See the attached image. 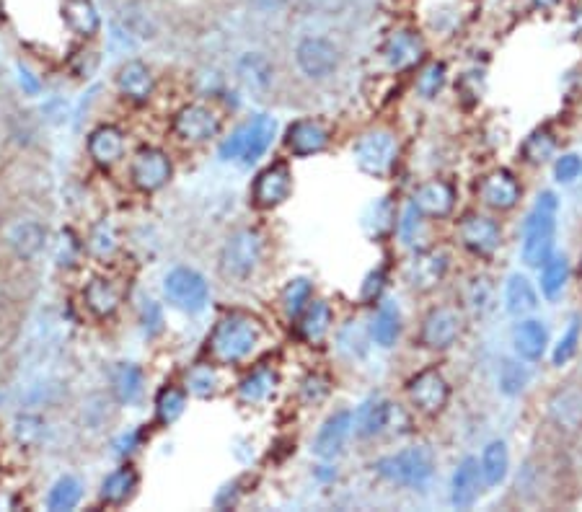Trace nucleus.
Listing matches in <instances>:
<instances>
[{"mask_svg": "<svg viewBox=\"0 0 582 512\" xmlns=\"http://www.w3.org/2000/svg\"><path fill=\"white\" fill-rule=\"evenodd\" d=\"M262 334V324L254 316H249V313H228L210 331L207 350H210L213 363L236 365L257 350V344L262 342Z\"/></svg>", "mask_w": 582, "mask_h": 512, "instance_id": "f257e3e1", "label": "nucleus"}, {"mask_svg": "<svg viewBox=\"0 0 582 512\" xmlns=\"http://www.w3.org/2000/svg\"><path fill=\"white\" fill-rule=\"evenodd\" d=\"M557 215L559 200L554 192H541L528 210L523 220V244H520V256L528 267L539 269L554 251V238H557Z\"/></svg>", "mask_w": 582, "mask_h": 512, "instance_id": "f03ea898", "label": "nucleus"}, {"mask_svg": "<svg viewBox=\"0 0 582 512\" xmlns=\"http://www.w3.org/2000/svg\"><path fill=\"white\" fill-rule=\"evenodd\" d=\"M264 256V238L254 228H238L220 249V275L244 282L259 269Z\"/></svg>", "mask_w": 582, "mask_h": 512, "instance_id": "7ed1b4c3", "label": "nucleus"}, {"mask_svg": "<svg viewBox=\"0 0 582 512\" xmlns=\"http://www.w3.org/2000/svg\"><path fill=\"white\" fill-rule=\"evenodd\" d=\"M373 471L399 487H425L435 471V458L425 445L404 448L373 463Z\"/></svg>", "mask_w": 582, "mask_h": 512, "instance_id": "20e7f679", "label": "nucleus"}, {"mask_svg": "<svg viewBox=\"0 0 582 512\" xmlns=\"http://www.w3.org/2000/svg\"><path fill=\"white\" fill-rule=\"evenodd\" d=\"M277 122L267 114H259V117H251L249 122L238 125L231 132V138L223 140L220 145V156L226 161H244L254 163L270 150L272 140H275Z\"/></svg>", "mask_w": 582, "mask_h": 512, "instance_id": "39448f33", "label": "nucleus"}, {"mask_svg": "<svg viewBox=\"0 0 582 512\" xmlns=\"http://www.w3.org/2000/svg\"><path fill=\"white\" fill-rule=\"evenodd\" d=\"M352 156L363 174L381 179L394 169L396 158H399V143L391 130H370L360 135L352 148Z\"/></svg>", "mask_w": 582, "mask_h": 512, "instance_id": "423d86ee", "label": "nucleus"}, {"mask_svg": "<svg viewBox=\"0 0 582 512\" xmlns=\"http://www.w3.org/2000/svg\"><path fill=\"white\" fill-rule=\"evenodd\" d=\"M163 295L179 311L197 313L207 306L210 288H207L205 277L200 272H194L189 267H176L163 280Z\"/></svg>", "mask_w": 582, "mask_h": 512, "instance_id": "0eeeda50", "label": "nucleus"}, {"mask_svg": "<svg viewBox=\"0 0 582 512\" xmlns=\"http://www.w3.org/2000/svg\"><path fill=\"white\" fill-rule=\"evenodd\" d=\"M295 63L308 81H326L339 70V47L326 37H306L295 47Z\"/></svg>", "mask_w": 582, "mask_h": 512, "instance_id": "6e6552de", "label": "nucleus"}, {"mask_svg": "<svg viewBox=\"0 0 582 512\" xmlns=\"http://www.w3.org/2000/svg\"><path fill=\"white\" fill-rule=\"evenodd\" d=\"M464 331V313L458 306H435L422 319L420 344L425 350L440 352L456 344Z\"/></svg>", "mask_w": 582, "mask_h": 512, "instance_id": "1a4fd4ad", "label": "nucleus"}, {"mask_svg": "<svg viewBox=\"0 0 582 512\" xmlns=\"http://www.w3.org/2000/svg\"><path fill=\"white\" fill-rule=\"evenodd\" d=\"M407 394L417 412L435 417L451 401V386H448L445 375L438 368H427L414 375V378H409Z\"/></svg>", "mask_w": 582, "mask_h": 512, "instance_id": "9d476101", "label": "nucleus"}, {"mask_svg": "<svg viewBox=\"0 0 582 512\" xmlns=\"http://www.w3.org/2000/svg\"><path fill=\"white\" fill-rule=\"evenodd\" d=\"M171 174H174V166H171L169 153L161 148H153V145L140 148L130 163L132 184L145 194L158 192V189L166 187Z\"/></svg>", "mask_w": 582, "mask_h": 512, "instance_id": "9b49d317", "label": "nucleus"}, {"mask_svg": "<svg viewBox=\"0 0 582 512\" xmlns=\"http://www.w3.org/2000/svg\"><path fill=\"white\" fill-rule=\"evenodd\" d=\"M546 417L564 435L582 432V386L564 383V386L554 388L546 401Z\"/></svg>", "mask_w": 582, "mask_h": 512, "instance_id": "f8f14e48", "label": "nucleus"}, {"mask_svg": "<svg viewBox=\"0 0 582 512\" xmlns=\"http://www.w3.org/2000/svg\"><path fill=\"white\" fill-rule=\"evenodd\" d=\"M293 194V171L288 163H272L254 179L251 200L259 210H275Z\"/></svg>", "mask_w": 582, "mask_h": 512, "instance_id": "ddd939ff", "label": "nucleus"}, {"mask_svg": "<svg viewBox=\"0 0 582 512\" xmlns=\"http://www.w3.org/2000/svg\"><path fill=\"white\" fill-rule=\"evenodd\" d=\"M3 244L16 259L29 262L47 244V228L37 218H13L3 225Z\"/></svg>", "mask_w": 582, "mask_h": 512, "instance_id": "4468645a", "label": "nucleus"}, {"mask_svg": "<svg viewBox=\"0 0 582 512\" xmlns=\"http://www.w3.org/2000/svg\"><path fill=\"white\" fill-rule=\"evenodd\" d=\"M458 241L476 256H492L502 244V228L489 215L471 213L458 223Z\"/></svg>", "mask_w": 582, "mask_h": 512, "instance_id": "2eb2a0df", "label": "nucleus"}, {"mask_svg": "<svg viewBox=\"0 0 582 512\" xmlns=\"http://www.w3.org/2000/svg\"><path fill=\"white\" fill-rule=\"evenodd\" d=\"M174 132L187 143H207L218 138L220 114L205 104H187L176 112Z\"/></svg>", "mask_w": 582, "mask_h": 512, "instance_id": "dca6fc26", "label": "nucleus"}, {"mask_svg": "<svg viewBox=\"0 0 582 512\" xmlns=\"http://www.w3.org/2000/svg\"><path fill=\"white\" fill-rule=\"evenodd\" d=\"M352 430H355V414L350 409H342V412H334L324 419V425L316 432V440H313V453L321 458V461H334L337 456H342L347 440H350Z\"/></svg>", "mask_w": 582, "mask_h": 512, "instance_id": "f3484780", "label": "nucleus"}, {"mask_svg": "<svg viewBox=\"0 0 582 512\" xmlns=\"http://www.w3.org/2000/svg\"><path fill=\"white\" fill-rule=\"evenodd\" d=\"M412 207L422 218L430 220H443L453 213L456 207V189L451 182L445 179H430V182H422L420 187L414 189L412 194Z\"/></svg>", "mask_w": 582, "mask_h": 512, "instance_id": "a211bd4d", "label": "nucleus"}, {"mask_svg": "<svg viewBox=\"0 0 582 512\" xmlns=\"http://www.w3.org/2000/svg\"><path fill=\"white\" fill-rule=\"evenodd\" d=\"M520 189L518 179L507 169H497L492 174H487L479 184V200L489 207V210H497V213H507L513 210L520 202Z\"/></svg>", "mask_w": 582, "mask_h": 512, "instance_id": "6ab92c4d", "label": "nucleus"}, {"mask_svg": "<svg viewBox=\"0 0 582 512\" xmlns=\"http://www.w3.org/2000/svg\"><path fill=\"white\" fill-rule=\"evenodd\" d=\"M445 275H448V254H445V251L435 249L420 251L407 267L409 288L420 290V293L438 288L440 282L445 280Z\"/></svg>", "mask_w": 582, "mask_h": 512, "instance_id": "aec40b11", "label": "nucleus"}, {"mask_svg": "<svg viewBox=\"0 0 582 512\" xmlns=\"http://www.w3.org/2000/svg\"><path fill=\"white\" fill-rule=\"evenodd\" d=\"M484 489V476H482V463L479 458L466 456L464 461L458 463V469L453 471L451 481V502L458 510H469L476 505L479 494Z\"/></svg>", "mask_w": 582, "mask_h": 512, "instance_id": "412c9836", "label": "nucleus"}, {"mask_svg": "<svg viewBox=\"0 0 582 512\" xmlns=\"http://www.w3.org/2000/svg\"><path fill=\"white\" fill-rule=\"evenodd\" d=\"M285 145L298 158L316 156L329 145V130L319 119H298L285 132Z\"/></svg>", "mask_w": 582, "mask_h": 512, "instance_id": "4be33fe9", "label": "nucleus"}, {"mask_svg": "<svg viewBox=\"0 0 582 512\" xmlns=\"http://www.w3.org/2000/svg\"><path fill=\"white\" fill-rule=\"evenodd\" d=\"M399 406L391 404L386 399H370L368 404H363L355 414V432L360 438H376L381 432L391 430L399 417Z\"/></svg>", "mask_w": 582, "mask_h": 512, "instance_id": "5701e85b", "label": "nucleus"}, {"mask_svg": "<svg viewBox=\"0 0 582 512\" xmlns=\"http://www.w3.org/2000/svg\"><path fill=\"white\" fill-rule=\"evenodd\" d=\"M513 350L526 363H539L549 350V331L541 321L523 319L513 329Z\"/></svg>", "mask_w": 582, "mask_h": 512, "instance_id": "b1692460", "label": "nucleus"}, {"mask_svg": "<svg viewBox=\"0 0 582 512\" xmlns=\"http://www.w3.org/2000/svg\"><path fill=\"white\" fill-rule=\"evenodd\" d=\"M117 88L125 99L143 104V101L153 96L156 81H153V73L148 65L140 63V60H130V63H125L117 70Z\"/></svg>", "mask_w": 582, "mask_h": 512, "instance_id": "393cba45", "label": "nucleus"}, {"mask_svg": "<svg viewBox=\"0 0 582 512\" xmlns=\"http://www.w3.org/2000/svg\"><path fill=\"white\" fill-rule=\"evenodd\" d=\"M88 156L99 166H114L125 156V135L114 125H101L88 135Z\"/></svg>", "mask_w": 582, "mask_h": 512, "instance_id": "a878e982", "label": "nucleus"}, {"mask_svg": "<svg viewBox=\"0 0 582 512\" xmlns=\"http://www.w3.org/2000/svg\"><path fill=\"white\" fill-rule=\"evenodd\" d=\"M386 63L396 70H407L417 65L425 55V42L414 32H396L386 42Z\"/></svg>", "mask_w": 582, "mask_h": 512, "instance_id": "bb28decb", "label": "nucleus"}, {"mask_svg": "<svg viewBox=\"0 0 582 512\" xmlns=\"http://www.w3.org/2000/svg\"><path fill=\"white\" fill-rule=\"evenodd\" d=\"M505 308L510 316H518V319H526L528 313H533L539 308V293L533 288V282L526 275L507 277L505 282Z\"/></svg>", "mask_w": 582, "mask_h": 512, "instance_id": "cd10ccee", "label": "nucleus"}, {"mask_svg": "<svg viewBox=\"0 0 582 512\" xmlns=\"http://www.w3.org/2000/svg\"><path fill=\"white\" fill-rule=\"evenodd\" d=\"M83 303L96 319H109L117 313L122 298H119V290L114 288L112 282L104 280V277H94L83 290Z\"/></svg>", "mask_w": 582, "mask_h": 512, "instance_id": "c85d7f7f", "label": "nucleus"}, {"mask_svg": "<svg viewBox=\"0 0 582 512\" xmlns=\"http://www.w3.org/2000/svg\"><path fill=\"white\" fill-rule=\"evenodd\" d=\"M138 484H140L138 471L132 469V466H122V469L112 471V474H109L107 479L101 481L99 500L104 502V505H112V507L125 505V502L130 500L132 494H135Z\"/></svg>", "mask_w": 582, "mask_h": 512, "instance_id": "c756f323", "label": "nucleus"}, {"mask_svg": "<svg viewBox=\"0 0 582 512\" xmlns=\"http://www.w3.org/2000/svg\"><path fill=\"white\" fill-rule=\"evenodd\" d=\"M145 391V375L138 365L122 363L112 370V394L119 404H138Z\"/></svg>", "mask_w": 582, "mask_h": 512, "instance_id": "7c9ffc66", "label": "nucleus"}, {"mask_svg": "<svg viewBox=\"0 0 582 512\" xmlns=\"http://www.w3.org/2000/svg\"><path fill=\"white\" fill-rule=\"evenodd\" d=\"M332 329V308L324 300H311L306 311L298 316V331L311 344H319Z\"/></svg>", "mask_w": 582, "mask_h": 512, "instance_id": "2f4dec72", "label": "nucleus"}, {"mask_svg": "<svg viewBox=\"0 0 582 512\" xmlns=\"http://www.w3.org/2000/svg\"><path fill=\"white\" fill-rule=\"evenodd\" d=\"M479 463H482L484 487H500L502 481L507 479V471H510V450H507L505 440H492V443H487Z\"/></svg>", "mask_w": 582, "mask_h": 512, "instance_id": "473e14b6", "label": "nucleus"}, {"mask_svg": "<svg viewBox=\"0 0 582 512\" xmlns=\"http://www.w3.org/2000/svg\"><path fill=\"white\" fill-rule=\"evenodd\" d=\"M277 383H280V375L277 370L272 368H257L251 375H246L241 386H238V399L244 401V404L254 406L267 401L270 396H275Z\"/></svg>", "mask_w": 582, "mask_h": 512, "instance_id": "72a5a7b5", "label": "nucleus"}, {"mask_svg": "<svg viewBox=\"0 0 582 512\" xmlns=\"http://www.w3.org/2000/svg\"><path fill=\"white\" fill-rule=\"evenodd\" d=\"M238 75L251 91H267L275 81V65L262 52H249L238 60Z\"/></svg>", "mask_w": 582, "mask_h": 512, "instance_id": "f704fd0d", "label": "nucleus"}, {"mask_svg": "<svg viewBox=\"0 0 582 512\" xmlns=\"http://www.w3.org/2000/svg\"><path fill=\"white\" fill-rule=\"evenodd\" d=\"M65 24L78 34V37H94L99 32L101 19L96 11L94 0H65Z\"/></svg>", "mask_w": 582, "mask_h": 512, "instance_id": "c9c22d12", "label": "nucleus"}, {"mask_svg": "<svg viewBox=\"0 0 582 512\" xmlns=\"http://www.w3.org/2000/svg\"><path fill=\"white\" fill-rule=\"evenodd\" d=\"M541 293L544 298L554 300L562 295V290L567 288V280H570V262L567 256L559 254V251H551V256L541 264Z\"/></svg>", "mask_w": 582, "mask_h": 512, "instance_id": "e433bc0d", "label": "nucleus"}, {"mask_svg": "<svg viewBox=\"0 0 582 512\" xmlns=\"http://www.w3.org/2000/svg\"><path fill=\"white\" fill-rule=\"evenodd\" d=\"M531 381V370H528L526 360L520 357H505L500 363V373H497V383H500V391L505 396H520L528 388Z\"/></svg>", "mask_w": 582, "mask_h": 512, "instance_id": "4c0bfd02", "label": "nucleus"}, {"mask_svg": "<svg viewBox=\"0 0 582 512\" xmlns=\"http://www.w3.org/2000/svg\"><path fill=\"white\" fill-rule=\"evenodd\" d=\"M401 334V313L394 303H381L376 313V321H373V339H376L378 347L388 350V347H394L396 339Z\"/></svg>", "mask_w": 582, "mask_h": 512, "instance_id": "58836bf2", "label": "nucleus"}, {"mask_svg": "<svg viewBox=\"0 0 582 512\" xmlns=\"http://www.w3.org/2000/svg\"><path fill=\"white\" fill-rule=\"evenodd\" d=\"M184 409H187V388L166 386L158 391V396H156L158 425H163V427L174 425L176 419L184 414Z\"/></svg>", "mask_w": 582, "mask_h": 512, "instance_id": "ea45409f", "label": "nucleus"}, {"mask_svg": "<svg viewBox=\"0 0 582 512\" xmlns=\"http://www.w3.org/2000/svg\"><path fill=\"white\" fill-rule=\"evenodd\" d=\"M83 497V487L81 481L76 479V476H60V479L55 481V487L50 489V497H47V507H50L52 512H65V510H73V507L81 502Z\"/></svg>", "mask_w": 582, "mask_h": 512, "instance_id": "a19ab883", "label": "nucleus"}, {"mask_svg": "<svg viewBox=\"0 0 582 512\" xmlns=\"http://www.w3.org/2000/svg\"><path fill=\"white\" fill-rule=\"evenodd\" d=\"M515 487H518V497L523 500L533 502L539 500L541 492L546 487V466L541 461H526L523 463V469H520L518 481H515Z\"/></svg>", "mask_w": 582, "mask_h": 512, "instance_id": "79ce46f5", "label": "nucleus"}, {"mask_svg": "<svg viewBox=\"0 0 582 512\" xmlns=\"http://www.w3.org/2000/svg\"><path fill=\"white\" fill-rule=\"evenodd\" d=\"M218 370L215 365L210 363H200L192 365L187 370V378H184V388H187V394L200 396V399H207V396H213L218 391Z\"/></svg>", "mask_w": 582, "mask_h": 512, "instance_id": "37998d69", "label": "nucleus"}, {"mask_svg": "<svg viewBox=\"0 0 582 512\" xmlns=\"http://www.w3.org/2000/svg\"><path fill=\"white\" fill-rule=\"evenodd\" d=\"M313 298V285L306 280V277H295V280H290L288 285H285V290H282V311L288 313L290 319H298L303 311H306V306L311 303Z\"/></svg>", "mask_w": 582, "mask_h": 512, "instance_id": "c03bdc74", "label": "nucleus"}, {"mask_svg": "<svg viewBox=\"0 0 582 512\" xmlns=\"http://www.w3.org/2000/svg\"><path fill=\"white\" fill-rule=\"evenodd\" d=\"M554 150H557V138L544 127V130H536L528 135L526 143L520 145V156L526 158L528 163H533V166H541V163H546L554 156Z\"/></svg>", "mask_w": 582, "mask_h": 512, "instance_id": "a18cd8bd", "label": "nucleus"}, {"mask_svg": "<svg viewBox=\"0 0 582 512\" xmlns=\"http://www.w3.org/2000/svg\"><path fill=\"white\" fill-rule=\"evenodd\" d=\"M580 334H582L580 319H572L570 326H567V331H564L562 337H559V342L554 344V350H551V363L557 365V368L567 365L572 357L577 355V347H580Z\"/></svg>", "mask_w": 582, "mask_h": 512, "instance_id": "49530a36", "label": "nucleus"}, {"mask_svg": "<svg viewBox=\"0 0 582 512\" xmlns=\"http://www.w3.org/2000/svg\"><path fill=\"white\" fill-rule=\"evenodd\" d=\"M44 435V419L37 417V414H21L13 422V438L16 443L24 445V448H34L39 445Z\"/></svg>", "mask_w": 582, "mask_h": 512, "instance_id": "de8ad7c7", "label": "nucleus"}, {"mask_svg": "<svg viewBox=\"0 0 582 512\" xmlns=\"http://www.w3.org/2000/svg\"><path fill=\"white\" fill-rule=\"evenodd\" d=\"M443 86H445V65L443 63L425 65V68L420 70V75H417V83H414V88H417V94H420L422 99H435Z\"/></svg>", "mask_w": 582, "mask_h": 512, "instance_id": "09e8293b", "label": "nucleus"}, {"mask_svg": "<svg viewBox=\"0 0 582 512\" xmlns=\"http://www.w3.org/2000/svg\"><path fill=\"white\" fill-rule=\"evenodd\" d=\"M582 174V158L577 153H564L554 163V179L559 184H572Z\"/></svg>", "mask_w": 582, "mask_h": 512, "instance_id": "8fccbe9b", "label": "nucleus"}, {"mask_svg": "<svg viewBox=\"0 0 582 512\" xmlns=\"http://www.w3.org/2000/svg\"><path fill=\"white\" fill-rule=\"evenodd\" d=\"M329 396V381H326L324 375L319 373H311L303 378L301 383V399L306 401V404H321V401Z\"/></svg>", "mask_w": 582, "mask_h": 512, "instance_id": "3c124183", "label": "nucleus"}, {"mask_svg": "<svg viewBox=\"0 0 582 512\" xmlns=\"http://www.w3.org/2000/svg\"><path fill=\"white\" fill-rule=\"evenodd\" d=\"M383 290V272H370L368 280L363 285V298L365 300H376Z\"/></svg>", "mask_w": 582, "mask_h": 512, "instance_id": "603ef678", "label": "nucleus"}, {"mask_svg": "<svg viewBox=\"0 0 582 512\" xmlns=\"http://www.w3.org/2000/svg\"><path fill=\"white\" fill-rule=\"evenodd\" d=\"M533 3H536L539 8H551V6H557L559 0H533Z\"/></svg>", "mask_w": 582, "mask_h": 512, "instance_id": "864d4df0", "label": "nucleus"}, {"mask_svg": "<svg viewBox=\"0 0 582 512\" xmlns=\"http://www.w3.org/2000/svg\"><path fill=\"white\" fill-rule=\"evenodd\" d=\"M580 275H582V259H580Z\"/></svg>", "mask_w": 582, "mask_h": 512, "instance_id": "5fc2aeb1", "label": "nucleus"}]
</instances>
